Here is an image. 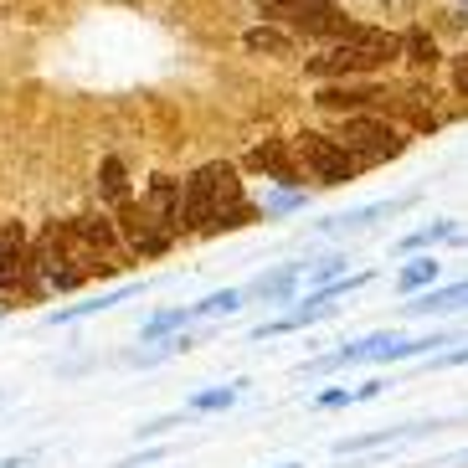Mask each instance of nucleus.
Listing matches in <instances>:
<instances>
[{"mask_svg": "<svg viewBox=\"0 0 468 468\" xmlns=\"http://www.w3.org/2000/svg\"><path fill=\"white\" fill-rule=\"evenodd\" d=\"M144 211H150V221L160 227V232H186V217H180V180L170 176H154L150 191H144Z\"/></svg>", "mask_w": 468, "mask_h": 468, "instance_id": "6e6552de", "label": "nucleus"}, {"mask_svg": "<svg viewBox=\"0 0 468 468\" xmlns=\"http://www.w3.org/2000/svg\"><path fill=\"white\" fill-rule=\"evenodd\" d=\"M37 268H31V242H27V227L11 221L0 227V299L11 293H37Z\"/></svg>", "mask_w": 468, "mask_h": 468, "instance_id": "423d86ee", "label": "nucleus"}, {"mask_svg": "<svg viewBox=\"0 0 468 468\" xmlns=\"http://www.w3.org/2000/svg\"><path fill=\"white\" fill-rule=\"evenodd\" d=\"M237 303H242V293L227 289V293H211L207 303H196V314H221V309H237Z\"/></svg>", "mask_w": 468, "mask_h": 468, "instance_id": "a211bd4d", "label": "nucleus"}, {"mask_svg": "<svg viewBox=\"0 0 468 468\" xmlns=\"http://www.w3.org/2000/svg\"><path fill=\"white\" fill-rule=\"evenodd\" d=\"M438 366H468V350H453V356H442Z\"/></svg>", "mask_w": 468, "mask_h": 468, "instance_id": "5701e85b", "label": "nucleus"}, {"mask_svg": "<svg viewBox=\"0 0 468 468\" xmlns=\"http://www.w3.org/2000/svg\"><path fill=\"white\" fill-rule=\"evenodd\" d=\"M335 139L356 154L360 165H381V160H397L407 150V129L386 124V119H366V113H350Z\"/></svg>", "mask_w": 468, "mask_h": 468, "instance_id": "7ed1b4c3", "label": "nucleus"}, {"mask_svg": "<svg viewBox=\"0 0 468 468\" xmlns=\"http://www.w3.org/2000/svg\"><path fill=\"white\" fill-rule=\"evenodd\" d=\"M468 303V278L463 283H453V289H438V293H422L417 303H407L412 314H438V309H463Z\"/></svg>", "mask_w": 468, "mask_h": 468, "instance_id": "f8f14e48", "label": "nucleus"}, {"mask_svg": "<svg viewBox=\"0 0 468 468\" xmlns=\"http://www.w3.org/2000/svg\"><path fill=\"white\" fill-rule=\"evenodd\" d=\"M242 201V180L232 165H201L186 186H180V217H186V232H217L221 217Z\"/></svg>", "mask_w": 468, "mask_h": 468, "instance_id": "f03ea898", "label": "nucleus"}, {"mask_svg": "<svg viewBox=\"0 0 468 468\" xmlns=\"http://www.w3.org/2000/svg\"><path fill=\"white\" fill-rule=\"evenodd\" d=\"M386 88H376V83H345V78H335V83H324L319 88V109H330V113H356V109H376V103H386Z\"/></svg>", "mask_w": 468, "mask_h": 468, "instance_id": "1a4fd4ad", "label": "nucleus"}, {"mask_svg": "<svg viewBox=\"0 0 468 468\" xmlns=\"http://www.w3.org/2000/svg\"><path fill=\"white\" fill-rule=\"evenodd\" d=\"M345 268V258H330V262H319V278H335Z\"/></svg>", "mask_w": 468, "mask_h": 468, "instance_id": "4be33fe9", "label": "nucleus"}, {"mask_svg": "<svg viewBox=\"0 0 468 468\" xmlns=\"http://www.w3.org/2000/svg\"><path fill=\"white\" fill-rule=\"evenodd\" d=\"M289 289H293V268H289V273H273V278H258V293H262V299H283Z\"/></svg>", "mask_w": 468, "mask_h": 468, "instance_id": "f3484780", "label": "nucleus"}, {"mask_svg": "<svg viewBox=\"0 0 468 468\" xmlns=\"http://www.w3.org/2000/svg\"><path fill=\"white\" fill-rule=\"evenodd\" d=\"M293 154L303 160V170L319 180V186H345V180H356L360 170V160L350 150H345L340 139H330V134H314V129H303L299 139H293Z\"/></svg>", "mask_w": 468, "mask_h": 468, "instance_id": "39448f33", "label": "nucleus"}, {"mask_svg": "<svg viewBox=\"0 0 468 468\" xmlns=\"http://www.w3.org/2000/svg\"><path fill=\"white\" fill-rule=\"evenodd\" d=\"M119 232L129 237V248H134L139 258H160V252L170 248V232H160L150 221L144 201H119Z\"/></svg>", "mask_w": 468, "mask_h": 468, "instance_id": "0eeeda50", "label": "nucleus"}, {"mask_svg": "<svg viewBox=\"0 0 468 468\" xmlns=\"http://www.w3.org/2000/svg\"><path fill=\"white\" fill-rule=\"evenodd\" d=\"M262 5H268V0H262Z\"/></svg>", "mask_w": 468, "mask_h": 468, "instance_id": "393cba45", "label": "nucleus"}, {"mask_svg": "<svg viewBox=\"0 0 468 468\" xmlns=\"http://www.w3.org/2000/svg\"><path fill=\"white\" fill-rule=\"evenodd\" d=\"M232 397L237 391H207V397H196V407H201V412H211V407H232Z\"/></svg>", "mask_w": 468, "mask_h": 468, "instance_id": "aec40b11", "label": "nucleus"}, {"mask_svg": "<svg viewBox=\"0 0 468 468\" xmlns=\"http://www.w3.org/2000/svg\"><path fill=\"white\" fill-rule=\"evenodd\" d=\"M438 237H453V221H438V227H427V232H412L401 248H427V242H438Z\"/></svg>", "mask_w": 468, "mask_h": 468, "instance_id": "6ab92c4d", "label": "nucleus"}, {"mask_svg": "<svg viewBox=\"0 0 468 468\" xmlns=\"http://www.w3.org/2000/svg\"><path fill=\"white\" fill-rule=\"evenodd\" d=\"M432 278H438V262H432V258H422V262H412V268L401 273V289L412 293V289H422V283H432Z\"/></svg>", "mask_w": 468, "mask_h": 468, "instance_id": "dca6fc26", "label": "nucleus"}, {"mask_svg": "<svg viewBox=\"0 0 468 468\" xmlns=\"http://www.w3.org/2000/svg\"><path fill=\"white\" fill-rule=\"evenodd\" d=\"M283 468H299V463H283Z\"/></svg>", "mask_w": 468, "mask_h": 468, "instance_id": "b1692460", "label": "nucleus"}, {"mask_svg": "<svg viewBox=\"0 0 468 468\" xmlns=\"http://www.w3.org/2000/svg\"><path fill=\"white\" fill-rule=\"evenodd\" d=\"M453 83H458V93L468 98V57H453Z\"/></svg>", "mask_w": 468, "mask_h": 468, "instance_id": "412c9836", "label": "nucleus"}, {"mask_svg": "<svg viewBox=\"0 0 468 468\" xmlns=\"http://www.w3.org/2000/svg\"><path fill=\"white\" fill-rule=\"evenodd\" d=\"M248 160H252V165H258L268 180H278L283 191H293V186H299V165H293V154H289V144H283V139H262Z\"/></svg>", "mask_w": 468, "mask_h": 468, "instance_id": "9d476101", "label": "nucleus"}, {"mask_svg": "<svg viewBox=\"0 0 468 468\" xmlns=\"http://www.w3.org/2000/svg\"><path fill=\"white\" fill-rule=\"evenodd\" d=\"M248 52H262V57H289V52H293V37H283L278 27H252V31H248Z\"/></svg>", "mask_w": 468, "mask_h": 468, "instance_id": "ddd939ff", "label": "nucleus"}, {"mask_svg": "<svg viewBox=\"0 0 468 468\" xmlns=\"http://www.w3.org/2000/svg\"><path fill=\"white\" fill-rule=\"evenodd\" d=\"M98 196H103V201H129V180H124V165H119V160H103V165H98Z\"/></svg>", "mask_w": 468, "mask_h": 468, "instance_id": "2eb2a0df", "label": "nucleus"}, {"mask_svg": "<svg viewBox=\"0 0 468 468\" xmlns=\"http://www.w3.org/2000/svg\"><path fill=\"white\" fill-rule=\"evenodd\" d=\"M72 232L83 237L93 252H113V242H119V227H113L109 217H78L72 221Z\"/></svg>", "mask_w": 468, "mask_h": 468, "instance_id": "9b49d317", "label": "nucleus"}, {"mask_svg": "<svg viewBox=\"0 0 468 468\" xmlns=\"http://www.w3.org/2000/svg\"><path fill=\"white\" fill-rule=\"evenodd\" d=\"M262 16L293 27L299 37H324V42H340L345 31L356 27V21H345L340 5H330V0H268Z\"/></svg>", "mask_w": 468, "mask_h": 468, "instance_id": "20e7f679", "label": "nucleus"}, {"mask_svg": "<svg viewBox=\"0 0 468 468\" xmlns=\"http://www.w3.org/2000/svg\"><path fill=\"white\" fill-rule=\"evenodd\" d=\"M401 57H407L412 68H432V62H438V42H432L422 27H412L407 37H401Z\"/></svg>", "mask_w": 468, "mask_h": 468, "instance_id": "4468645a", "label": "nucleus"}, {"mask_svg": "<svg viewBox=\"0 0 468 468\" xmlns=\"http://www.w3.org/2000/svg\"><path fill=\"white\" fill-rule=\"evenodd\" d=\"M391 57H401V37H391L381 27H350L324 57H309V78H324V83L360 78V72L386 68Z\"/></svg>", "mask_w": 468, "mask_h": 468, "instance_id": "f257e3e1", "label": "nucleus"}]
</instances>
